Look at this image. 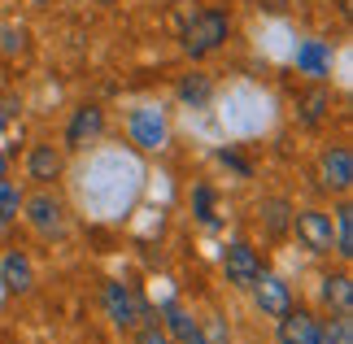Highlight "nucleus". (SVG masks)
Wrapping results in <instances>:
<instances>
[{
  "mask_svg": "<svg viewBox=\"0 0 353 344\" xmlns=\"http://www.w3.org/2000/svg\"><path fill=\"white\" fill-rule=\"evenodd\" d=\"M61 153L52 144H35L31 148V157H26V174L35 179V183H52V179H61Z\"/></svg>",
  "mask_w": 353,
  "mask_h": 344,
  "instance_id": "10",
  "label": "nucleus"
},
{
  "mask_svg": "<svg viewBox=\"0 0 353 344\" xmlns=\"http://www.w3.org/2000/svg\"><path fill=\"white\" fill-rule=\"evenodd\" d=\"M166 327H170V332H174V336H179V340L196 332V323H192V318H188V314H183L179 305H166Z\"/></svg>",
  "mask_w": 353,
  "mask_h": 344,
  "instance_id": "17",
  "label": "nucleus"
},
{
  "mask_svg": "<svg viewBox=\"0 0 353 344\" xmlns=\"http://www.w3.org/2000/svg\"><path fill=\"white\" fill-rule=\"evenodd\" d=\"M22 188L18 183H9V179H0V227H9V223H18V214H22Z\"/></svg>",
  "mask_w": 353,
  "mask_h": 344,
  "instance_id": "15",
  "label": "nucleus"
},
{
  "mask_svg": "<svg viewBox=\"0 0 353 344\" xmlns=\"http://www.w3.org/2000/svg\"><path fill=\"white\" fill-rule=\"evenodd\" d=\"M5 122H9V114H5V105H0V131H5Z\"/></svg>",
  "mask_w": 353,
  "mask_h": 344,
  "instance_id": "25",
  "label": "nucleus"
},
{
  "mask_svg": "<svg viewBox=\"0 0 353 344\" xmlns=\"http://www.w3.org/2000/svg\"><path fill=\"white\" fill-rule=\"evenodd\" d=\"M196 214L205 218V223H214V214H210V188H196Z\"/></svg>",
  "mask_w": 353,
  "mask_h": 344,
  "instance_id": "21",
  "label": "nucleus"
},
{
  "mask_svg": "<svg viewBox=\"0 0 353 344\" xmlns=\"http://www.w3.org/2000/svg\"><path fill=\"white\" fill-rule=\"evenodd\" d=\"M253 292H257V310L270 314V318H283V314L292 310V292H288V283H283L279 274H257Z\"/></svg>",
  "mask_w": 353,
  "mask_h": 344,
  "instance_id": "4",
  "label": "nucleus"
},
{
  "mask_svg": "<svg viewBox=\"0 0 353 344\" xmlns=\"http://www.w3.org/2000/svg\"><path fill=\"white\" fill-rule=\"evenodd\" d=\"M22 39H26V31H22V26H9V31H5V52L22 48Z\"/></svg>",
  "mask_w": 353,
  "mask_h": 344,
  "instance_id": "22",
  "label": "nucleus"
},
{
  "mask_svg": "<svg viewBox=\"0 0 353 344\" xmlns=\"http://www.w3.org/2000/svg\"><path fill=\"white\" fill-rule=\"evenodd\" d=\"M105 310H110V318L118 327H131L135 318H140V305H135L127 283H105Z\"/></svg>",
  "mask_w": 353,
  "mask_h": 344,
  "instance_id": "11",
  "label": "nucleus"
},
{
  "mask_svg": "<svg viewBox=\"0 0 353 344\" xmlns=\"http://www.w3.org/2000/svg\"><path fill=\"white\" fill-rule=\"evenodd\" d=\"M319 174H323V188L349 192V183H353V157H349V148H327L323 161H319Z\"/></svg>",
  "mask_w": 353,
  "mask_h": 344,
  "instance_id": "7",
  "label": "nucleus"
},
{
  "mask_svg": "<svg viewBox=\"0 0 353 344\" xmlns=\"http://www.w3.org/2000/svg\"><path fill=\"white\" fill-rule=\"evenodd\" d=\"M205 96H210L205 79H183V83H179V101H188V105H201Z\"/></svg>",
  "mask_w": 353,
  "mask_h": 344,
  "instance_id": "18",
  "label": "nucleus"
},
{
  "mask_svg": "<svg viewBox=\"0 0 353 344\" xmlns=\"http://www.w3.org/2000/svg\"><path fill=\"white\" fill-rule=\"evenodd\" d=\"M262 214H266V227L270 231H283V227H288V205H283V201H266Z\"/></svg>",
  "mask_w": 353,
  "mask_h": 344,
  "instance_id": "19",
  "label": "nucleus"
},
{
  "mask_svg": "<svg viewBox=\"0 0 353 344\" xmlns=\"http://www.w3.org/2000/svg\"><path fill=\"white\" fill-rule=\"evenodd\" d=\"M101 131H105V114H101L97 105H83V109H74L70 127H65V144H70V148H79V144L97 140Z\"/></svg>",
  "mask_w": 353,
  "mask_h": 344,
  "instance_id": "9",
  "label": "nucleus"
},
{
  "mask_svg": "<svg viewBox=\"0 0 353 344\" xmlns=\"http://www.w3.org/2000/svg\"><path fill=\"white\" fill-rule=\"evenodd\" d=\"M0 283L9 287V292H31V283H35V274H31V261H26L18 249L0 257Z\"/></svg>",
  "mask_w": 353,
  "mask_h": 344,
  "instance_id": "13",
  "label": "nucleus"
},
{
  "mask_svg": "<svg viewBox=\"0 0 353 344\" xmlns=\"http://www.w3.org/2000/svg\"><path fill=\"white\" fill-rule=\"evenodd\" d=\"M332 236H336V253H341V257H353V210H349V205H341V210H336Z\"/></svg>",
  "mask_w": 353,
  "mask_h": 344,
  "instance_id": "16",
  "label": "nucleus"
},
{
  "mask_svg": "<svg viewBox=\"0 0 353 344\" xmlns=\"http://www.w3.org/2000/svg\"><path fill=\"white\" fill-rule=\"evenodd\" d=\"M279 340L283 344H323V327L319 318H310V314H283L279 318Z\"/></svg>",
  "mask_w": 353,
  "mask_h": 344,
  "instance_id": "8",
  "label": "nucleus"
},
{
  "mask_svg": "<svg viewBox=\"0 0 353 344\" xmlns=\"http://www.w3.org/2000/svg\"><path fill=\"white\" fill-rule=\"evenodd\" d=\"M323 105H327V96H314V101H310V109H305V122H319Z\"/></svg>",
  "mask_w": 353,
  "mask_h": 344,
  "instance_id": "23",
  "label": "nucleus"
},
{
  "mask_svg": "<svg viewBox=\"0 0 353 344\" xmlns=\"http://www.w3.org/2000/svg\"><path fill=\"white\" fill-rule=\"evenodd\" d=\"M183 344H205V336H201V327H196L192 336H183Z\"/></svg>",
  "mask_w": 353,
  "mask_h": 344,
  "instance_id": "24",
  "label": "nucleus"
},
{
  "mask_svg": "<svg viewBox=\"0 0 353 344\" xmlns=\"http://www.w3.org/2000/svg\"><path fill=\"white\" fill-rule=\"evenodd\" d=\"M127 131H131V144H140L144 153L166 148V118H161V109H153V105L135 109L131 122H127Z\"/></svg>",
  "mask_w": 353,
  "mask_h": 344,
  "instance_id": "2",
  "label": "nucleus"
},
{
  "mask_svg": "<svg viewBox=\"0 0 353 344\" xmlns=\"http://www.w3.org/2000/svg\"><path fill=\"white\" fill-rule=\"evenodd\" d=\"M227 35H232V18H227V13H219V9H210V13H196V18L188 22L183 48L192 52V57H205V52L223 48Z\"/></svg>",
  "mask_w": 353,
  "mask_h": 344,
  "instance_id": "1",
  "label": "nucleus"
},
{
  "mask_svg": "<svg viewBox=\"0 0 353 344\" xmlns=\"http://www.w3.org/2000/svg\"><path fill=\"white\" fill-rule=\"evenodd\" d=\"M223 270H227V279H232L236 287H249L257 274H262V261H257V253L249 249V244H227Z\"/></svg>",
  "mask_w": 353,
  "mask_h": 344,
  "instance_id": "6",
  "label": "nucleus"
},
{
  "mask_svg": "<svg viewBox=\"0 0 353 344\" xmlns=\"http://www.w3.org/2000/svg\"><path fill=\"white\" fill-rule=\"evenodd\" d=\"M5 166H9V161H5V153H0V179H5Z\"/></svg>",
  "mask_w": 353,
  "mask_h": 344,
  "instance_id": "26",
  "label": "nucleus"
},
{
  "mask_svg": "<svg viewBox=\"0 0 353 344\" xmlns=\"http://www.w3.org/2000/svg\"><path fill=\"white\" fill-rule=\"evenodd\" d=\"M135 344H170V336H166V332H157V327H144Z\"/></svg>",
  "mask_w": 353,
  "mask_h": 344,
  "instance_id": "20",
  "label": "nucleus"
},
{
  "mask_svg": "<svg viewBox=\"0 0 353 344\" xmlns=\"http://www.w3.org/2000/svg\"><path fill=\"white\" fill-rule=\"evenodd\" d=\"M323 301L336 305V314H349L353 310V283H349V274H327V279H323Z\"/></svg>",
  "mask_w": 353,
  "mask_h": 344,
  "instance_id": "14",
  "label": "nucleus"
},
{
  "mask_svg": "<svg viewBox=\"0 0 353 344\" xmlns=\"http://www.w3.org/2000/svg\"><path fill=\"white\" fill-rule=\"evenodd\" d=\"M31 5H44V0H31Z\"/></svg>",
  "mask_w": 353,
  "mask_h": 344,
  "instance_id": "28",
  "label": "nucleus"
},
{
  "mask_svg": "<svg viewBox=\"0 0 353 344\" xmlns=\"http://www.w3.org/2000/svg\"><path fill=\"white\" fill-rule=\"evenodd\" d=\"M292 223H296V236H301V244H305L310 253H332V249H336L332 214H323V210H301Z\"/></svg>",
  "mask_w": 353,
  "mask_h": 344,
  "instance_id": "3",
  "label": "nucleus"
},
{
  "mask_svg": "<svg viewBox=\"0 0 353 344\" xmlns=\"http://www.w3.org/2000/svg\"><path fill=\"white\" fill-rule=\"evenodd\" d=\"M97 5H114V0H97Z\"/></svg>",
  "mask_w": 353,
  "mask_h": 344,
  "instance_id": "27",
  "label": "nucleus"
},
{
  "mask_svg": "<svg viewBox=\"0 0 353 344\" xmlns=\"http://www.w3.org/2000/svg\"><path fill=\"white\" fill-rule=\"evenodd\" d=\"M332 65V48L323 44V39H301L296 44V70L310 74V79H323Z\"/></svg>",
  "mask_w": 353,
  "mask_h": 344,
  "instance_id": "12",
  "label": "nucleus"
},
{
  "mask_svg": "<svg viewBox=\"0 0 353 344\" xmlns=\"http://www.w3.org/2000/svg\"><path fill=\"white\" fill-rule=\"evenodd\" d=\"M22 210H26V223H31L39 236H52V231H61V223H65L61 201H57V196H48V192H39V196L22 201Z\"/></svg>",
  "mask_w": 353,
  "mask_h": 344,
  "instance_id": "5",
  "label": "nucleus"
}]
</instances>
